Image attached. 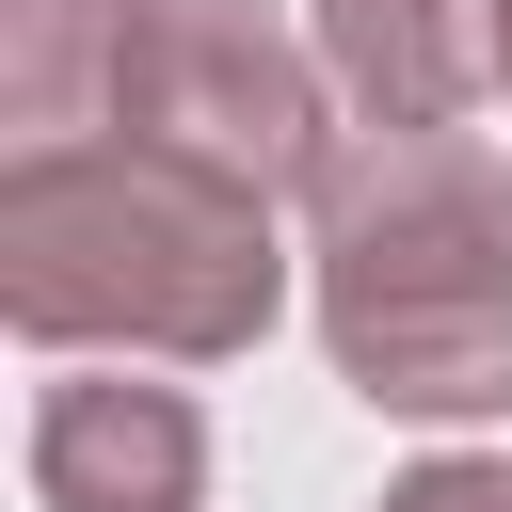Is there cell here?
I'll return each mask as SVG.
<instances>
[{
  "mask_svg": "<svg viewBox=\"0 0 512 512\" xmlns=\"http://www.w3.org/2000/svg\"><path fill=\"white\" fill-rule=\"evenodd\" d=\"M272 304H288L272 192H240L208 160H160L128 128L0 160V320L16 336L224 368V352L272 336Z\"/></svg>",
  "mask_w": 512,
  "mask_h": 512,
  "instance_id": "cell-1",
  "label": "cell"
},
{
  "mask_svg": "<svg viewBox=\"0 0 512 512\" xmlns=\"http://www.w3.org/2000/svg\"><path fill=\"white\" fill-rule=\"evenodd\" d=\"M320 352L384 416H496L512 400V176L464 128H352L304 192Z\"/></svg>",
  "mask_w": 512,
  "mask_h": 512,
  "instance_id": "cell-2",
  "label": "cell"
},
{
  "mask_svg": "<svg viewBox=\"0 0 512 512\" xmlns=\"http://www.w3.org/2000/svg\"><path fill=\"white\" fill-rule=\"evenodd\" d=\"M112 128L160 144V160H208V176H240V192H320V160L352 144L320 48L272 32L256 0H128Z\"/></svg>",
  "mask_w": 512,
  "mask_h": 512,
  "instance_id": "cell-3",
  "label": "cell"
},
{
  "mask_svg": "<svg viewBox=\"0 0 512 512\" xmlns=\"http://www.w3.org/2000/svg\"><path fill=\"white\" fill-rule=\"evenodd\" d=\"M32 496L48 512H192L208 496V416L176 384L80 368V384L32 400Z\"/></svg>",
  "mask_w": 512,
  "mask_h": 512,
  "instance_id": "cell-4",
  "label": "cell"
},
{
  "mask_svg": "<svg viewBox=\"0 0 512 512\" xmlns=\"http://www.w3.org/2000/svg\"><path fill=\"white\" fill-rule=\"evenodd\" d=\"M304 48L368 128H464L496 96V0H304Z\"/></svg>",
  "mask_w": 512,
  "mask_h": 512,
  "instance_id": "cell-5",
  "label": "cell"
},
{
  "mask_svg": "<svg viewBox=\"0 0 512 512\" xmlns=\"http://www.w3.org/2000/svg\"><path fill=\"white\" fill-rule=\"evenodd\" d=\"M112 48H128V0H0V112H16V160L112 128Z\"/></svg>",
  "mask_w": 512,
  "mask_h": 512,
  "instance_id": "cell-6",
  "label": "cell"
},
{
  "mask_svg": "<svg viewBox=\"0 0 512 512\" xmlns=\"http://www.w3.org/2000/svg\"><path fill=\"white\" fill-rule=\"evenodd\" d=\"M384 512H512V464H416V480H384Z\"/></svg>",
  "mask_w": 512,
  "mask_h": 512,
  "instance_id": "cell-7",
  "label": "cell"
},
{
  "mask_svg": "<svg viewBox=\"0 0 512 512\" xmlns=\"http://www.w3.org/2000/svg\"><path fill=\"white\" fill-rule=\"evenodd\" d=\"M496 96H512V0H496Z\"/></svg>",
  "mask_w": 512,
  "mask_h": 512,
  "instance_id": "cell-8",
  "label": "cell"
}]
</instances>
